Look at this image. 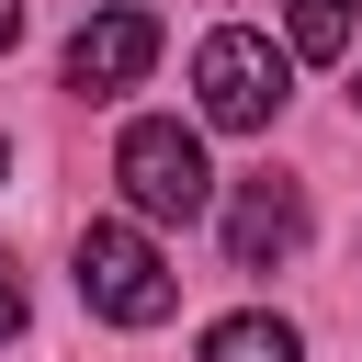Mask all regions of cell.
<instances>
[{
	"label": "cell",
	"mask_w": 362,
	"mask_h": 362,
	"mask_svg": "<svg viewBox=\"0 0 362 362\" xmlns=\"http://www.w3.org/2000/svg\"><path fill=\"white\" fill-rule=\"evenodd\" d=\"M283 34H294V57L339 68L351 57V0H283Z\"/></svg>",
	"instance_id": "7"
},
{
	"label": "cell",
	"mask_w": 362,
	"mask_h": 362,
	"mask_svg": "<svg viewBox=\"0 0 362 362\" xmlns=\"http://www.w3.org/2000/svg\"><path fill=\"white\" fill-rule=\"evenodd\" d=\"M0 170H11V147H0Z\"/></svg>",
	"instance_id": "11"
},
{
	"label": "cell",
	"mask_w": 362,
	"mask_h": 362,
	"mask_svg": "<svg viewBox=\"0 0 362 362\" xmlns=\"http://www.w3.org/2000/svg\"><path fill=\"white\" fill-rule=\"evenodd\" d=\"M11 328H23V272L0 260V339H11Z\"/></svg>",
	"instance_id": "8"
},
{
	"label": "cell",
	"mask_w": 362,
	"mask_h": 362,
	"mask_svg": "<svg viewBox=\"0 0 362 362\" xmlns=\"http://www.w3.org/2000/svg\"><path fill=\"white\" fill-rule=\"evenodd\" d=\"M204 362H305V339L283 317H215L204 328Z\"/></svg>",
	"instance_id": "6"
},
{
	"label": "cell",
	"mask_w": 362,
	"mask_h": 362,
	"mask_svg": "<svg viewBox=\"0 0 362 362\" xmlns=\"http://www.w3.org/2000/svg\"><path fill=\"white\" fill-rule=\"evenodd\" d=\"M147 68H158V23H147V11H102V23L68 34V90H79V102H113V90H136Z\"/></svg>",
	"instance_id": "5"
},
{
	"label": "cell",
	"mask_w": 362,
	"mask_h": 362,
	"mask_svg": "<svg viewBox=\"0 0 362 362\" xmlns=\"http://www.w3.org/2000/svg\"><path fill=\"white\" fill-rule=\"evenodd\" d=\"M192 90H204V124H226V136H260V124L283 113V57H272V34H249V23L204 34V57H192Z\"/></svg>",
	"instance_id": "3"
},
{
	"label": "cell",
	"mask_w": 362,
	"mask_h": 362,
	"mask_svg": "<svg viewBox=\"0 0 362 362\" xmlns=\"http://www.w3.org/2000/svg\"><path fill=\"white\" fill-rule=\"evenodd\" d=\"M113 181H124V204H136L147 226H192V215L215 204V170H204V136H192V124H170V113L124 124V147H113Z\"/></svg>",
	"instance_id": "2"
},
{
	"label": "cell",
	"mask_w": 362,
	"mask_h": 362,
	"mask_svg": "<svg viewBox=\"0 0 362 362\" xmlns=\"http://www.w3.org/2000/svg\"><path fill=\"white\" fill-rule=\"evenodd\" d=\"M294 249H305V181L260 170V181L226 204V272H283Z\"/></svg>",
	"instance_id": "4"
},
{
	"label": "cell",
	"mask_w": 362,
	"mask_h": 362,
	"mask_svg": "<svg viewBox=\"0 0 362 362\" xmlns=\"http://www.w3.org/2000/svg\"><path fill=\"white\" fill-rule=\"evenodd\" d=\"M351 113H362V79H351Z\"/></svg>",
	"instance_id": "10"
},
{
	"label": "cell",
	"mask_w": 362,
	"mask_h": 362,
	"mask_svg": "<svg viewBox=\"0 0 362 362\" xmlns=\"http://www.w3.org/2000/svg\"><path fill=\"white\" fill-rule=\"evenodd\" d=\"M79 305L90 317H113V328H158L170 305H181V272L158 260V238L147 226H79Z\"/></svg>",
	"instance_id": "1"
},
{
	"label": "cell",
	"mask_w": 362,
	"mask_h": 362,
	"mask_svg": "<svg viewBox=\"0 0 362 362\" xmlns=\"http://www.w3.org/2000/svg\"><path fill=\"white\" fill-rule=\"evenodd\" d=\"M11 34H23V0H0V57H11Z\"/></svg>",
	"instance_id": "9"
}]
</instances>
